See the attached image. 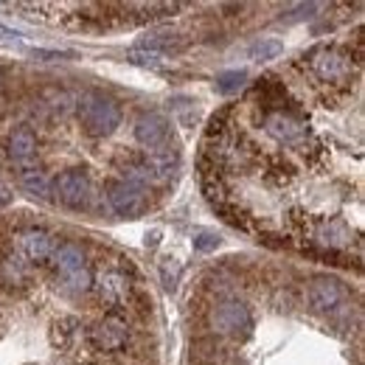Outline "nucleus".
<instances>
[{
  "instance_id": "nucleus-1",
  "label": "nucleus",
  "mask_w": 365,
  "mask_h": 365,
  "mask_svg": "<svg viewBox=\"0 0 365 365\" xmlns=\"http://www.w3.org/2000/svg\"><path fill=\"white\" fill-rule=\"evenodd\" d=\"M354 62L357 59H351V51L340 46H320L304 56L309 76L331 93L349 91V82L354 76Z\"/></svg>"
},
{
  "instance_id": "nucleus-2",
  "label": "nucleus",
  "mask_w": 365,
  "mask_h": 365,
  "mask_svg": "<svg viewBox=\"0 0 365 365\" xmlns=\"http://www.w3.org/2000/svg\"><path fill=\"white\" fill-rule=\"evenodd\" d=\"M76 113H79L82 130L91 138H110L121 127V107H118V101L101 91L82 93V98L76 104Z\"/></svg>"
},
{
  "instance_id": "nucleus-3",
  "label": "nucleus",
  "mask_w": 365,
  "mask_h": 365,
  "mask_svg": "<svg viewBox=\"0 0 365 365\" xmlns=\"http://www.w3.org/2000/svg\"><path fill=\"white\" fill-rule=\"evenodd\" d=\"M88 340H91L93 349L101 351V354H118L133 343V326L118 312H110V315L98 318L88 329Z\"/></svg>"
},
{
  "instance_id": "nucleus-4",
  "label": "nucleus",
  "mask_w": 365,
  "mask_h": 365,
  "mask_svg": "<svg viewBox=\"0 0 365 365\" xmlns=\"http://www.w3.org/2000/svg\"><path fill=\"white\" fill-rule=\"evenodd\" d=\"M264 133L273 138V140H278V143L289 146V149H304L309 143V127H307V121L295 110H289V107L267 110L264 113Z\"/></svg>"
},
{
  "instance_id": "nucleus-5",
  "label": "nucleus",
  "mask_w": 365,
  "mask_h": 365,
  "mask_svg": "<svg viewBox=\"0 0 365 365\" xmlns=\"http://www.w3.org/2000/svg\"><path fill=\"white\" fill-rule=\"evenodd\" d=\"M208 323L217 334L239 340V337H247L253 331V312L242 301H220L208 312Z\"/></svg>"
},
{
  "instance_id": "nucleus-6",
  "label": "nucleus",
  "mask_w": 365,
  "mask_h": 365,
  "mask_svg": "<svg viewBox=\"0 0 365 365\" xmlns=\"http://www.w3.org/2000/svg\"><path fill=\"white\" fill-rule=\"evenodd\" d=\"M307 236L312 245H318L320 250L329 253H340L346 247H351V225L340 217H320V220H309L307 222Z\"/></svg>"
},
{
  "instance_id": "nucleus-7",
  "label": "nucleus",
  "mask_w": 365,
  "mask_h": 365,
  "mask_svg": "<svg viewBox=\"0 0 365 365\" xmlns=\"http://www.w3.org/2000/svg\"><path fill=\"white\" fill-rule=\"evenodd\" d=\"M107 202L118 217L135 220L149 208V191H143L135 182H127L118 178V180L107 182Z\"/></svg>"
},
{
  "instance_id": "nucleus-8",
  "label": "nucleus",
  "mask_w": 365,
  "mask_h": 365,
  "mask_svg": "<svg viewBox=\"0 0 365 365\" xmlns=\"http://www.w3.org/2000/svg\"><path fill=\"white\" fill-rule=\"evenodd\" d=\"M93 287L98 292V301L107 309H121L133 301V281L118 267H107L98 275H93Z\"/></svg>"
},
{
  "instance_id": "nucleus-9",
  "label": "nucleus",
  "mask_w": 365,
  "mask_h": 365,
  "mask_svg": "<svg viewBox=\"0 0 365 365\" xmlns=\"http://www.w3.org/2000/svg\"><path fill=\"white\" fill-rule=\"evenodd\" d=\"M53 194H56V200L65 205V208H71V211H82V208H88V202H91V178H88V172H82V169H68V172H62L56 180H53Z\"/></svg>"
},
{
  "instance_id": "nucleus-10",
  "label": "nucleus",
  "mask_w": 365,
  "mask_h": 365,
  "mask_svg": "<svg viewBox=\"0 0 365 365\" xmlns=\"http://www.w3.org/2000/svg\"><path fill=\"white\" fill-rule=\"evenodd\" d=\"M37 155H40V140L31 127H14L6 135V158L17 169V175L37 169Z\"/></svg>"
},
{
  "instance_id": "nucleus-11",
  "label": "nucleus",
  "mask_w": 365,
  "mask_h": 365,
  "mask_svg": "<svg viewBox=\"0 0 365 365\" xmlns=\"http://www.w3.org/2000/svg\"><path fill=\"white\" fill-rule=\"evenodd\" d=\"M309 304L320 315H337L346 304V287L331 275H315L309 284Z\"/></svg>"
},
{
  "instance_id": "nucleus-12",
  "label": "nucleus",
  "mask_w": 365,
  "mask_h": 365,
  "mask_svg": "<svg viewBox=\"0 0 365 365\" xmlns=\"http://www.w3.org/2000/svg\"><path fill=\"white\" fill-rule=\"evenodd\" d=\"M172 138V124L163 113H140L135 121V140L146 149V152H155L160 146H166Z\"/></svg>"
},
{
  "instance_id": "nucleus-13",
  "label": "nucleus",
  "mask_w": 365,
  "mask_h": 365,
  "mask_svg": "<svg viewBox=\"0 0 365 365\" xmlns=\"http://www.w3.org/2000/svg\"><path fill=\"white\" fill-rule=\"evenodd\" d=\"M20 247H23V253H26V259L29 262H48L51 259V253H53V247H56V239L43 228H29L20 233Z\"/></svg>"
},
{
  "instance_id": "nucleus-14",
  "label": "nucleus",
  "mask_w": 365,
  "mask_h": 365,
  "mask_svg": "<svg viewBox=\"0 0 365 365\" xmlns=\"http://www.w3.org/2000/svg\"><path fill=\"white\" fill-rule=\"evenodd\" d=\"M51 262H53V270H56L59 278L88 267V256H85V250H82L76 242H62V245H56L53 253H51Z\"/></svg>"
},
{
  "instance_id": "nucleus-15",
  "label": "nucleus",
  "mask_w": 365,
  "mask_h": 365,
  "mask_svg": "<svg viewBox=\"0 0 365 365\" xmlns=\"http://www.w3.org/2000/svg\"><path fill=\"white\" fill-rule=\"evenodd\" d=\"M20 185H23L31 197H48V194H51V182H48L46 172H40V169L20 172Z\"/></svg>"
},
{
  "instance_id": "nucleus-16",
  "label": "nucleus",
  "mask_w": 365,
  "mask_h": 365,
  "mask_svg": "<svg viewBox=\"0 0 365 365\" xmlns=\"http://www.w3.org/2000/svg\"><path fill=\"white\" fill-rule=\"evenodd\" d=\"M284 53V46L278 43V40H270V37H262V40H256L250 51H247V56L253 59V62H270V59H278Z\"/></svg>"
},
{
  "instance_id": "nucleus-17",
  "label": "nucleus",
  "mask_w": 365,
  "mask_h": 365,
  "mask_svg": "<svg viewBox=\"0 0 365 365\" xmlns=\"http://www.w3.org/2000/svg\"><path fill=\"white\" fill-rule=\"evenodd\" d=\"M59 281H62L59 287H62L65 292L82 295V292H88L93 287V273H91V267H85V270H76V273H71V275H62Z\"/></svg>"
},
{
  "instance_id": "nucleus-18",
  "label": "nucleus",
  "mask_w": 365,
  "mask_h": 365,
  "mask_svg": "<svg viewBox=\"0 0 365 365\" xmlns=\"http://www.w3.org/2000/svg\"><path fill=\"white\" fill-rule=\"evenodd\" d=\"M247 82V73L245 71H228V73H220L217 76V91L230 96V93H239Z\"/></svg>"
},
{
  "instance_id": "nucleus-19",
  "label": "nucleus",
  "mask_w": 365,
  "mask_h": 365,
  "mask_svg": "<svg viewBox=\"0 0 365 365\" xmlns=\"http://www.w3.org/2000/svg\"><path fill=\"white\" fill-rule=\"evenodd\" d=\"M220 247V236L214 230H197L194 233V250L197 253H211Z\"/></svg>"
},
{
  "instance_id": "nucleus-20",
  "label": "nucleus",
  "mask_w": 365,
  "mask_h": 365,
  "mask_svg": "<svg viewBox=\"0 0 365 365\" xmlns=\"http://www.w3.org/2000/svg\"><path fill=\"white\" fill-rule=\"evenodd\" d=\"M0 334H3V329H0Z\"/></svg>"
}]
</instances>
